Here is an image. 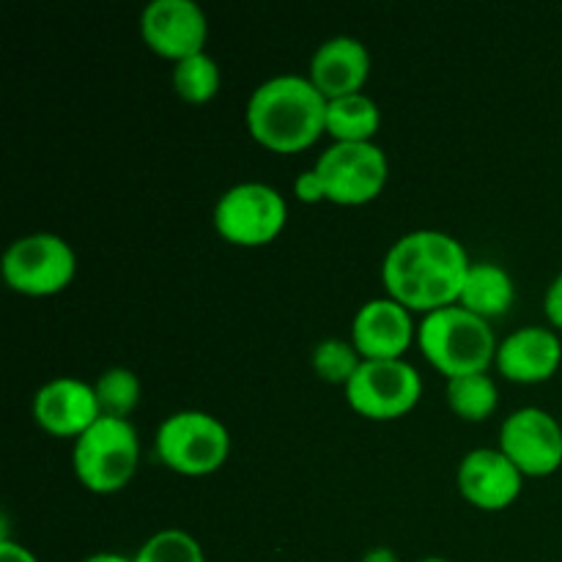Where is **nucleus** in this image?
Segmentation results:
<instances>
[{
	"mask_svg": "<svg viewBox=\"0 0 562 562\" xmlns=\"http://www.w3.org/2000/svg\"><path fill=\"white\" fill-rule=\"evenodd\" d=\"M140 464V437L132 420L99 417L71 448V467L82 488L115 494L126 488Z\"/></svg>",
	"mask_w": 562,
	"mask_h": 562,
	"instance_id": "4",
	"label": "nucleus"
},
{
	"mask_svg": "<svg viewBox=\"0 0 562 562\" xmlns=\"http://www.w3.org/2000/svg\"><path fill=\"white\" fill-rule=\"evenodd\" d=\"M514 302L516 285L508 269L494 261H472L459 296V305L464 311L492 322V318L505 316L514 307Z\"/></svg>",
	"mask_w": 562,
	"mask_h": 562,
	"instance_id": "17",
	"label": "nucleus"
},
{
	"mask_svg": "<svg viewBox=\"0 0 562 562\" xmlns=\"http://www.w3.org/2000/svg\"><path fill=\"white\" fill-rule=\"evenodd\" d=\"M93 390H97L102 417H119V420H130V415L137 409L143 395V384L137 373L124 366H113L99 373Z\"/></svg>",
	"mask_w": 562,
	"mask_h": 562,
	"instance_id": "21",
	"label": "nucleus"
},
{
	"mask_svg": "<svg viewBox=\"0 0 562 562\" xmlns=\"http://www.w3.org/2000/svg\"><path fill=\"white\" fill-rule=\"evenodd\" d=\"M0 562H38V558L27 547H22V543L3 536L0 538Z\"/></svg>",
	"mask_w": 562,
	"mask_h": 562,
	"instance_id": "26",
	"label": "nucleus"
},
{
	"mask_svg": "<svg viewBox=\"0 0 562 562\" xmlns=\"http://www.w3.org/2000/svg\"><path fill=\"white\" fill-rule=\"evenodd\" d=\"M445 395H448L450 412L467 423L488 420L499 406L497 382L488 376V371L448 379V390H445Z\"/></svg>",
	"mask_w": 562,
	"mask_h": 562,
	"instance_id": "19",
	"label": "nucleus"
},
{
	"mask_svg": "<svg viewBox=\"0 0 562 562\" xmlns=\"http://www.w3.org/2000/svg\"><path fill=\"white\" fill-rule=\"evenodd\" d=\"M497 344L492 322L461 305L426 313L417 324V346L445 379L488 371V366H494Z\"/></svg>",
	"mask_w": 562,
	"mask_h": 562,
	"instance_id": "3",
	"label": "nucleus"
},
{
	"mask_svg": "<svg viewBox=\"0 0 562 562\" xmlns=\"http://www.w3.org/2000/svg\"><path fill=\"white\" fill-rule=\"evenodd\" d=\"M132 562H206L201 541L181 527H165L148 536Z\"/></svg>",
	"mask_w": 562,
	"mask_h": 562,
	"instance_id": "22",
	"label": "nucleus"
},
{
	"mask_svg": "<svg viewBox=\"0 0 562 562\" xmlns=\"http://www.w3.org/2000/svg\"><path fill=\"white\" fill-rule=\"evenodd\" d=\"M157 459L168 470L187 477L212 475L228 461L231 434L220 417L203 409H181L165 417L157 428Z\"/></svg>",
	"mask_w": 562,
	"mask_h": 562,
	"instance_id": "5",
	"label": "nucleus"
},
{
	"mask_svg": "<svg viewBox=\"0 0 562 562\" xmlns=\"http://www.w3.org/2000/svg\"><path fill=\"white\" fill-rule=\"evenodd\" d=\"M456 483L472 508L494 514L510 508L519 499L525 475L499 448H475L461 459Z\"/></svg>",
	"mask_w": 562,
	"mask_h": 562,
	"instance_id": "14",
	"label": "nucleus"
},
{
	"mask_svg": "<svg viewBox=\"0 0 562 562\" xmlns=\"http://www.w3.org/2000/svg\"><path fill=\"white\" fill-rule=\"evenodd\" d=\"M33 420L42 431L60 439H77L102 417L97 390L80 376H55L33 393Z\"/></svg>",
	"mask_w": 562,
	"mask_h": 562,
	"instance_id": "13",
	"label": "nucleus"
},
{
	"mask_svg": "<svg viewBox=\"0 0 562 562\" xmlns=\"http://www.w3.org/2000/svg\"><path fill=\"white\" fill-rule=\"evenodd\" d=\"M560 423H562V420H560Z\"/></svg>",
	"mask_w": 562,
	"mask_h": 562,
	"instance_id": "30",
	"label": "nucleus"
},
{
	"mask_svg": "<svg viewBox=\"0 0 562 562\" xmlns=\"http://www.w3.org/2000/svg\"><path fill=\"white\" fill-rule=\"evenodd\" d=\"M170 82H173V91L179 93L184 102L206 104L220 93L223 71H220V64L212 55L198 53L184 60H176L173 71H170Z\"/></svg>",
	"mask_w": 562,
	"mask_h": 562,
	"instance_id": "20",
	"label": "nucleus"
},
{
	"mask_svg": "<svg viewBox=\"0 0 562 562\" xmlns=\"http://www.w3.org/2000/svg\"><path fill=\"white\" fill-rule=\"evenodd\" d=\"M472 258L456 236L437 228H417L390 245L382 261L387 296L412 313H434L459 305Z\"/></svg>",
	"mask_w": 562,
	"mask_h": 562,
	"instance_id": "1",
	"label": "nucleus"
},
{
	"mask_svg": "<svg viewBox=\"0 0 562 562\" xmlns=\"http://www.w3.org/2000/svg\"><path fill=\"white\" fill-rule=\"evenodd\" d=\"M497 448L525 477H547L562 467V423L541 406H521L503 420Z\"/></svg>",
	"mask_w": 562,
	"mask_h": 562,
	"instance_id": "10",
	"label": "nucleus"
},
{
	"mask_svg": "<svg viewBox=\"0 0 562 562\" xmlns=\"http://www.w3.org/2000/svg\"><path fill=\"white\" fill-rule=\"evenodd\" d=\"M543 311L552 327L562 329V272L549 283L547 296H543Z\"/></svg>",
	"mask_w": 562,
	"mask_h": 562,
	"instance_id": "25",
	"label": "nucleus"
},
{
	"mask_svg": "<svg viewBox=\"0 0 562 562\" xmlns=\"http://www.w3.org/2000/svg\"><path fill=\"white\" fill-rule=\"evenodd\" d=\"M415 340V316L393 296L362 302L351 318V344L362 360H404Z\"/></svg>",
	"mask_w": 562,
	"mask_h": 562,
	"instance_id": "12",
	"label": "nucleus"
},
{
	"mask_svg": "<svg viewBox=\"0 0 562 562\" xmlns=\"http://www.w3.org/2000/svg\"><path fill=\"white\" fill-rule=\"evenodd\" d=\"M382 126V110L366 91L346 93V97L327 99V119L324 132L335 143H373Z\"/></svg>",
	"mask_w": 562,
	"mask_h": 562,
	"instance_id": "18",
	"label": "nucleus"
},
{
	"mask_svg": "<svg viewBox=\"0 0 562 562\" xmlns=\"http://www.w3.org/2000/svg\"><path fill=\"white\" fill-rule=\"evenodd\" d=\"M140 36L151 53L173 64L206 53V11L195 0H151L140 14Z\"/></svg>",
	"mask_w": 562,
	"mask_h": 562,
	"instance_id": "11",
	"label": "nucleus"
},
{
	"mask_svg": "<svg viewBox=\"0 0 562 562\" xmlns=\"http://www.w3.org/2000/svg\"><path fill=\"white\" fill-rule=\"evenodd\" d=\"M313 170L322 179L329 203L366 206L382 195L390 176L384 148L373 143H333L324 148Z\"/></svg>",
	"mask_w": 562,
	"mask_h": 562,
	"instance_id": "8",
	"label": "nucleus"
},
{
	"mask_svg": "<svg viewBox=\"0 0 562 562\" xmlns=\"http://www.w3.org/2000/svg\"><path fill=\"white\" fill-rule=\"evenodd\" d=\"M214 228L236 247H263L283 234L289 203L278 187L267 181H239L214 203Z\"/></svg>",
	"mask_w": 562,
	"mask_h": 562,
	"instance_id": "6",
	"label": "nucleus"
},
{
	"mask_svg": "<svg viewBox=\"0 0 562 562\" xmlns=\"http://www.w3.org/2000/svg\"><path fill=\"white\" fill-rule=\"evenodd\" d=\"M494 366L508 382L541 384L562 366V340L554 329L530 324L505 335L497 344Z\"/></svg>",
	"mask_w": 562,
	"mask_h": 562,
	"instance_id": "15",
	"label": "nucleus"
},
{
	"mask_svg": "<svg viewBox=\"0 0 562 562\" xmlns=\"http://www.w3.org/2000/svg\"><path fill=\"white\" fill-rule=\"evenodd\" d=\"M307 77L324 99L360 93L371 77V53L357 36H329L313 49Z\"/></svg>",
	"mask_w": 562,
	"mask_h": 562,
	"instance_id": "16",
	"label": "nucleus"
},
{
	"mask_svg": "<svg viewBox=\"0 0 562 562\" xmlns=\"http://www.w3.org/2000/svg\"><path fill=\"white\" fill-rule=\"evenodd\" d=\"M327 99L307 75H274L252 88L245 124L258 146L274 154L311 148L324 132Z\"/></svg>",
	"mask_w": 562,
	"mask_h": 562,
	"instance_id": "2",
	"label": "nucleus"
},
{
	"mask_svg": "<svg viewBox=\"0 0 562 562\" xmlns=\"http://www.w3.org/2000/svg\"><path fill=\"white\" fill-rule=\"evenodd\" d=\"M311 366L316 371V376L322 382L329 384H349L351 376L357 373V368L362 366L360 351L355 349V344L346 338H324L318 340L316 349L311 355Z\"/></svg>",
	"mask_w": 562,
	"mask_h": 562,
	"instance_id": "23",
	"label": "nucleus"
},
{
	"mask_svg": "<svg viewBox=\"0 0 562 562\" xmlns=\"http://www.w3.org/2000/svg\"><path fill=\"white\" fill-rule=\"evenodd\" d=\"M362 562H398V554L390 547H373L362 554Z\"/></svg>",
	"mask_w": 562,
	"mask_h": 562,
	"instance_id": "27",
	"label": "nucleus"
},
{
	"mask_svg": "<svg viewBox=\"0 0 562 562\" xmlns=\"http://www.w3.org/2000/svg\"><path fill=\"white\" fill-rule=\"evenodd\" d=\"M82 562H132V558L121 552H97V554H88Z\"/></svg>",
	"mask_w": 562,
	"mask_h": 562,
	"instance_id": "28",
	"label": "nucleus"
},
{
	"mask_svg": "<svg viewBox=\"0 0 562 562\" xmlns=\"http://www.w3.org/2000/svg\"><path fill=\"white\" fill-rule=\"evenodd\" d=\"M5 285L25 296H53L69 289L77 274V252L64 236L36 231L11 241L0 258Z\"/></svg>",
	"mask_w": 562,
	"mask_h": 562,
	"instance_id": "7",
	"label": "nucleus"
},
{
	"mask_svg": "<svg viewBox=\"0 0 562 562\" xmlns=\"http://www.w3.org/2000/svg\"><path fill=\"white\" fill-rule=\"evenodd\" d=\"M417 562H450V560H445V558H423V560H417Z\"/></svg>",
	"mask_w": 562,
	"mask_h": 562,
	"instance_id": "29",
	"label": "nucleus"
},
{
	"mask_svg": "<svg viewBox=\"0 0 562 562\" xmlns=\"http://www.w3.org/2000/svg\"><path fill=\"white\" fill-rule=\"evenodd\" d=\"M294 195L300 198L302 203H322L327 201V192H324V184L322 179H318V173L313 168L302 170L300 176L294 179Z\"/></svg>",
	"mask_w": 562,
	"mask_h": 562,
	"instance_id": "24",
	"label": "nucleus"
},
{
	"mask_svg": "<svg viewBox=\"0 0 562 562\" xmlns=\"http://www.w3.org/2000/svg\"><path fill=\"white\" fill-rule=\"evenodd\" d=\"M344 390L357 415L368 420H398L420 404L423 376L406 360H362Z\"/></svg>",
	"mask_w": 562,
	"mask_h": 562,
	"instance_id": "9",
	"label": "nucleus"
}]
</instances>
